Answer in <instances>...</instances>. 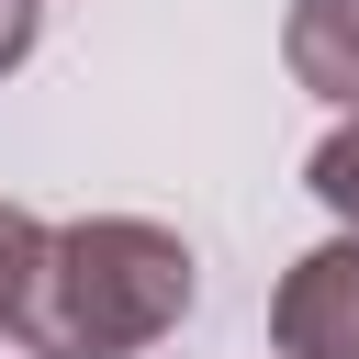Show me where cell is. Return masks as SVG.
<instances>
[{"label":"cell","mask_w":359,"mask_h":359,"mask_svg":"<svg viewBox=\"0 0 359 359\" xmlns=\"http://www.w3.org/2000/svg\"><path fill=\"white\" fill-rule=\"evenodd\" d=\"M202 303V258L180 224L146 213H79L45 224L11 292V348L22 359H135L157 337H180V314Z\"/></svg>","instance_id":"6da1fadb"},{"label":"cell","mask_w":359,"mask_h":359,"mask_svg":"<svg viewBox=\"0 0 359 359\" xmlns=\"http://www.w3.org/2000/svg\"><path fill=\"white\" fill-rule=\"evenodd\" d=\"M303 191H314L337 224H359V112H337V135L303 157Z\"/></svg>","instance_id":"277c9868"},{"label":"cell","mask_w":359,"mask_h":359,"mask_svg":"<svg viewBox=\"0 0 359 359\" xmlns=\"http://www.w3.org/2000/svg\"><path fill=\"white\" fill-rule=\"evenodd\" d=\"M34 236H45V224H34L22 202H0V337H11V292H22V258H34Z\"/></svg>","instance_id":"5b68a950"},{"label":"cell","mask_w":359,"mask_h":359,"mask_svg":"<svg viewBox=\"0 0 359 359\" xmlns=\"http://www.w3.org/2000/svg\"><path fill=\"white\" fill-rule=\"evenodd\" d=\"M34 22H45V0H0V79L34 56Z\"/></svg>","instance_id":"8992f818"},{"label":"cell","mask_w":359,"mask_h":359,"mask_svg":"<svg viewBox=\"0 0 359 359\" xmlns=\"http://www.w3.org/2000/svg\"><path fill=\"white\" fill-rule=\"evenodd\" d=\"M280 56H292V79H303L314 101L359 112V0H292Z\"/></svg>","instance_id":"3957f363"},{"label":"cell","mask_w":359,"mask_h":359,"mask_svg":"<svg viewBox=\"0 0 359 359\" xmlns=\"http://www.w3.org/2000/svg\"><path fill=\"white\" fill-rule=\"evenodd\" d=\"M269 348L280 359H359V224L303 247L269 292Z\"/></svg>","instance_id":"7a4b0ae2"}]
</instances>
